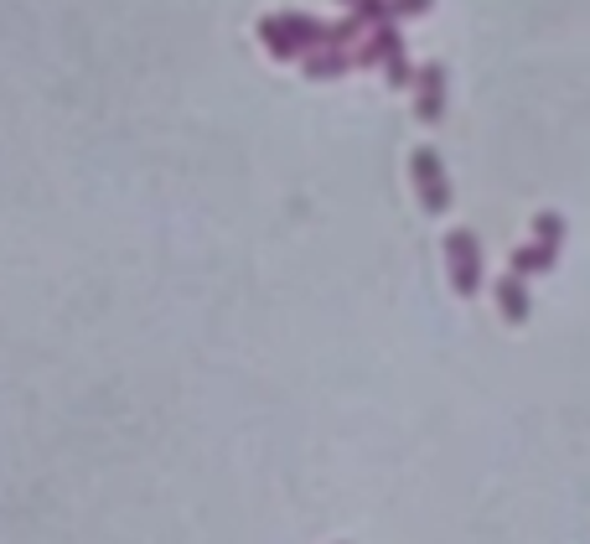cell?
Here are the masks:
<instances>
[{
    "mask_svg": "<svg viewBox=\"0 0 590 544\" xmlns=\"http://www.w3.org/2000/svg\"><path fill=\"white\" fill-rule=\"evenodd\" d=\"M539 234H544V244L554 249V239H560V218H554V212H544V218H539Z\"/></svg>",
    "mask_w": 590,
    "mask_h": 544,
    "instance_id": "1",
    "label": "cell"
}]
</instances>
